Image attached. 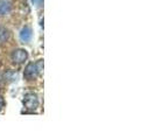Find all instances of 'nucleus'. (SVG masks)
Here are the masks:
<instances>
[{"label":"nucleus","mask_w":155,"mask_h":140,"mask_svg":"<svg viewBox=\"0 0 155 140\" xmlns=\"http://www.w3.org/2000/svg\"><path fill=\"white\" fill-rule=\"evenodd\" d=\"M42 69H43V61L40 60V61H38L36 63H29V64L26 67L23 75H25L26 79L31 81V79L38 77V75L41 74Z\"/></svg>","instance_id":"1"},{"label":"nucleus","mask_w":155,"mask_h":140,"mask_svg":"<svg viewBox=\"0 0 155 140\" xmlns=\"http://www.w3.org/2000/svg\"><path fill=\"white\" fill-rule=\"evenodd\" d=\"M23 105L25 108L28 110H35L39 106V101H38V97L34 93H27L25 96V99H23Z\"/></svg>","instance_id":"2"},{"label":"nucleus","mask_w":155,"mask_h":140,"mask_svg":"<svg viewBox=\"0 0 155 140\" xmlns=\"http://www.w3.org/2000/svg\"><path fill=\"white\" fill-rule=\"evenodd\" d=\"M27 58H28V53H27L25 49H16V50L13 52V54H12V60H13V62L18 63V64L23 63Z\"/></svg>","instance_id":"3"},{"label":"nucleus","mask_w":155,"mask_h":140,"mask_svg":"<svg viewBox=\"0 0 155 140\" xmlns=\"http://www.w3.org/2000/svg\"><path fill=\"white\" fill-rule=\"evenodd\" d=\"M33 38V31L31 27H25L20 32V39L22 42H29Z\"/></svg>","instance_id":"4"},{"label":"nucleus","mask_w":155,"mask_h":140,"mask_svg":"<svg viewBox=\"0 0 155 140\" xmlns=\"http://www.w3.org/2000/svg\"><path fill=\"white\" fill-rule=\"evenodd\" d=\"M12 9L11 2L8 0H0V15H7Z\"/></svg>","instance_id":"5"},{"label":"nucleus","mask_w":155,"mask_h":140,"mask_svg":"<svg viewBox=\"0 0 155 140\" xmlns=\"http://www.w3.org/2000/svg\"><path fill=\"white\" fill-rule=\"evenodd\" d=\"M8 35H9V33H8L7 29L5 27H0V42L7 40Z\"/></svg>","instance_id":"6"},{"label":"nucleus","mask_w":155,"mask_h":140,"mask_svg":"<svg viewBox=\"0 0 155 140\" xmlns=\"http://www.w3.org/2000/svg\"><path fill=\"white\" fill-rule=\"evenodd\" d=\"M5 77L7 78L8 81H16L18 79V72H14V71H8L5 74Z\"/></svg>","instance_id":"7"},{"label":"nucleus","mask_w":155,"mask_h":140,"mask_svg":"<svg viewBox=\"0 0 155 140\" xmlns=\"http://www.w3.org/2000/svg\"><path fill=\"white\" fill-rule=\"evenodd\" d=\"M33 1V4L34 5H36V6H41V4H42V1L43 0H31Z\"/></svg>","instance_id":"8"},{"label":"nucleus","mask_w":155,"mask_h":140,"mask_svg":"<svg viewBox=\"0 0 155 140\" xmlns=\"http://www.w3.org/2000/svg\"><path fill=\"white\" fill-rule=\"evenodd\" d=\"M4 105H5V102H4V98L0 96V110L4 108Z\"/></svg>","instance_id":"9"}]
</instances>
